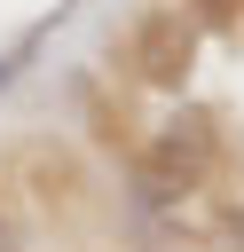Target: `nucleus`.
Here are the masks:
<instances>
[{"instance_id":"obj_1","label":"nucleus","mask_w":244,"mask_h":252,"mask_svg":"<svg viewBox=\"0 0 244 252\" xmlns=\"http://www.w3.org/2000/svg\"><path fill=\"white\" fill-rule=\"evenodd\" d=\"M126 63L150 79V87H181L189 63H197V24L181 8H142L134 32H126Z\"/></svg>"},{"instance_id":"obj_2","label":"nucleus","mask_w":244,"mask_h":252,"mask_svg":"<svg viewBox=\"0 0 244 252\" xmlns=\"http://www.w3.org/2000/svg\"><path fill=\"white\" fill-rule=\"evenodd\" d=\"M213 165V118H173L157 142H150V165H142V197L165 205V197H189Z\"/></svg>"},{"instance_id":"obj_3","label":"nucleus","mask_w":244,"mask_h":252,"mask_svg":"<svg viewBox=\"0 0 244 252\" xmlns=\"http://www.w3.org/2000/svg\"><path fill=\"white\" fill-rule=\"evenodd\" d=\"M197 16L205 24H236V0H197Z\"/></svg>"},{"instance_id":"obj_4","label":"nucleus","mask_w":244,"mask_h":252,"mask_svg":"<svg viewBox=\"0 0 244 252\" xmlns=\"http://www.w3.org/2000/svg\"><path fill=\"white\" fill-rule=\"evenodd\" d=\"M0 252H24V236H16V228H8V220H0Z\"/></svg>"},{"instance_id":"obj_5","label":"nucleus","mask_w":244,"mask_h":252,"mask_svg":"<svg viewBox=\"0 0 244 252\" xmlns=\"http://www.w3.org/2000/svg\"><path fill=\"white\" fill-rule=\"evenodd\" d=\"M63 8H71V0H63Z\"/></svg>"}]
</instances>
